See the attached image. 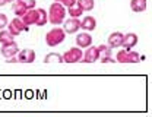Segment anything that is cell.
<instances>
[{
	"label": "cell",
	"mask_w": 152,
	"mask_h": 117,
	"mask_svg": "<svg viewBox=\"0 0 152 117\" xmlns=\"http://www.w3.org/2000/svg\"><path fill=\"white\" fill-rule=\"evenodd\" d=\"M76 3L79 4V7H80L83 12H89V10H92L94 6H95L94 0H76Z\"/></svg>",
	"instance_id": "16"
},
{
	"label": "cell",
	"mask_w": 152,
	"mask_h": 117,
	"mask_svg": "<svg viewBox=\"0 0 152 117\" xmlns=\"http://www.w3.org/2000/svg\"><path fill=\"white\" fill-rule=\"evenodd\" d=\"M96 60H99V54H98V48L95 45H89L86 47V51L83 53V57H82V61L85 63H94Z\"/></svg>",
	"instance_id": "8"
},
{
	"label": "cell",
	"mask_w": 152,
	"mask_h": 117,
	"mask_svg": "<svg viewBox=\"0 0 152 117\" xmlns=\"http://www.w3.org/2000/svg\"><path fill=\"white\" fill-rule=\"evenodd\" d=\"M44 61H45V63H61V61H63V57H61V54H58V53H48V54L44 57Z\"/></svg>",
	"instance_id": "18"
},
{
	"label": "cell",
	"mask_w": 152,
	"mask_h": 117,
	"mask_svg": "<svg viewBox=\"0 0 152 117\" xmlns=\"http://www.w3.org/2000/svg\"><path fill=\"white\" fill-rule=\"evenodd\" d=\"M37 18H38V9L37 7H34V9H28V10L20 16V19L23 20V23H26L28 26H29V25H35Z\"/></svg>",
	"instance_id": "11"
},
{
	"label": "cell",
	"mask_w": 152,
	"mask_h": 117,
	"mask_svg": "<svg viewBox=\"0 0 152 117\" xmlns=\"http://www.w3.org/2000/svg\"><path fill=\"white\" fill-rule=\"evenodd\" d=\"M98 48V54H99V58L101 57H110L111 56V47L107 44H101V45H98L96 47Z\"/></svg>",
	"instance_id": "20"
},
{
	"label": "cell",
	"mask_w": 152,
	"mask_h": 117,
	"mask_svg": "<svg viewBox=\"0 0 152 117\" xmlns=\"http://www.w3.org/2000/svg\"><path fill=\"white\" fill-rule=\"evenodd\" d=\"M13 41V35L6 31V29H0V44H7V42H12Z\"/></svg>",
	"instance_id": "21"
},
{
	"label": "cell",
	"mask_w": 152,
	"mask_h": 117,
	"mask_svg": "<svg viewBox=\"0 0 152 117\" xmlns=\"http://www.w3.org/2000/svg\"><path fill=\"white\" fill-rule=\"evenodd\" d=\"M130 9L136 13L145 12L146 10V0H132L130 1Z\"/></svg>",
	"instance_id": "15"
},
{
	"label": "cell",
	"mask_w": 152,
	"mask_h": 117,
	"mask_svg": "<svg viewBox=\"0 0 152 117\" xmlns=\"http://www.w3.org/2000/svg\"><path fill=\"white\" fill-rule=\"evenodd\" d=\"M80 28L82 29H85V31H94L95 28H96V19H95L94 16H85L83 19L80 20Z\"/></svg>",
	"instance_id": "14"
},
{
	"label": "cell",
	"mask_w": 152,
	"mask_h": 117,
	"mask_svg": "<svg viewBox=\"0 0 152 117\" xmlns=\"http://www.w3.org/2000/svg\"><path fill=\"white\" fill-rule=\"evenodd\" d=\"M6 1H7V3H12V1H15V0H6Z\"/></svg>",
	"instance_id": "29"
},
{
	"label": "cell",
	"mask_w": 152,
	"mask_h": 117,
	"mask_svg": "<svg viewBox=\"0 0 152 117\" xmlns=\"http://www.w3.org/2000/svg\"><path fill=\"white\" fill-rule=\"evenodd\" d=\"M136 44H137V35H136L134 32H129V34H126V35L123 37L121 47H123L124 50H132Z\"/></svg>",
	"instance_id": "13"
},
{
	"label": "cell",
	"mask_w": 152,
	"mask_h": 117,
	"mask_svg": "<svg viewBox=\"0 0 152 117\" xmlns=\"http://www.w3.org/2000/svg\"><path fill=\"white\" fill-rule=\"evenodd\" d=\"M123 37H124V34H121V32H118V31L111 32L110 37H108V45H110L111 48H118V47H121V44H123Z\"/></svg>",
	"instance_id": "12"
},
{
	"label": "cell",
	"mask_w": 152,
	"mask_h": 117,
	"mask_svg": "<svg viewBox=\"0 0 152 117\" xmlns=\"http://www.w3.org/2000/svg\"><path fill=\"white\" fill-rule=\"evenodd\" d=\"M64 38H66V32L63 28H58V26H54L45 34V42L48 47H56L58 44H61Z\"/></svg>",
	"instance_id": "2"
},
{
	"label": "cell",
	"mask_w": 152,
	"mask_h": 117,
	"mask_svg": "<svg viewBox=\"0 0 152 117\" xmlns=\"http://www.w3.org/2000/svg\"><path fill=\"white\" fill-rule=\"evenodd\" d=\"M127 56H129V50H118L117 51V57L115 60L120 61V63H127Z\"/></svg>",
	"instance_id": "22"
},
{
	"label": "cell",
	"mask_w": 152,
	"mask_h": 117,
	"mask_svg": "<svg viewBox=\"0 0 152 117\" xmlns=\"http://www.w3.org/2000/svg\"><path fill=\"white\" fill-rule=\"evenodd\" d=\"M6 61H7V63H16V61H18V58H16V56H13V57H9Z\"/></svg>",
	"instance_id": "27"
},
{
	"label": "cell",
	"mask_w": 152,
	"mask_h": 117,
	"mask_svg": "<svg viewBox=\"0 0 152 117\" xmlns=\"http://www.w3.org/2000/svg\"><path fill=\"white\" fill-rule=\"evenodd\" d=\"M47 16H48V22H50V23L60 25V23H63V20L66 18V7H64L63 4L54 1V3L50 6Z\"/></svg>",
	"instance_id": "1"
},
{
	"label": "cell",
	"mask_w": 152,
	"mask_h": 117,
	"mask_svg": "<svg viewBox=\"0 0 152 117\" xmlns=\"http://www.w3.org/2000/svg\"><path fill=\"white\" fill-rule=\"evenodd\" d=\"M18 61L19 63H32L35 60V51L31 48H23L18 51Z\"/></svg>",
	"instance_id": "9"
},
{
	"label": "cell",
	"mask_w": 152,
	"mask_h": 117,
	"mask_svg": "<svg viewBox=\"0 0 152 117\" xmlns=\"http://www.w3.org/2000/svg\"><path fill=\"white\" fill-rule=\"evenodd\" d=\"M140 61V56L139 53L129 50V56H127V63H139Z\"/></svg>",
	"instance_id": "23"
},
{
	"label": "cell",
	"mask_w": 152,
	"mask_h": 117,
	"mask_svg": "<svg viewBox=\"0 0 152 117\" xmlns=\"http://www.w3.org/2000/svg\"><path fill=\"white\" fill-rule=\"evenodd\" d=\"M4 4H7V1L6 0H0V6H4Z\"/></svg>",
	"instance_id": "28"
},
{
	"label": "cell",
	"mask_w": 152,
	"mask_h": 117,
	"mask_svg": "<svg viewBox=\"0 0 152 117\" xmlns=\"http://www.w3.org/2000/svg\"><path fill=\"white\" fill-rule=\"evenodd\" d=\"M0 51H1V54H3L4 57L9 58V57H13V56H16V54H18L19 47H18V44H16L15 41H12V42L3 44V45H1V48H0Z\"/></svg>",
	"instance_id": "7"
},
{
	"label": "cell",
	"mask_w": 152,
	"mask_h": 117,
	"mask_svg": "<svg viewBox=\"0 0 152 117\" xmlns=\"http://www.w3.org/2000/svg\"><path fill=\"white\" fill-rule=\"evenodd\" d=\"M35 6H37L35 0H15L13 1V13L20 18L28 9H34Z\"/></svg>",
	"instance_id": "3"
},
{
	"label": "cell",
	"mask_w": 152,
	"mask_h": 117,
	"mask_svg": "<svg viewBox=\"0 0 152 117\" xmlns=\"http://www.w3.org/2000/svg\"><path fill=\"white\" fill-rule=\"evenodd\" d=\"M57 3H60V4H63L64 7H70V6H73L76 3V0H54Z\"/></svg>",
	"instance_id": "25"
},
{
	"label": "cell",
	"mask_w": 152,
	"mask_h": 117,
	"mask_svg": "<svg viewBox=\"0 0 152 117\" xmlns=\"http://www.w3.org/2000/svg\"><path fill=\"white\" fill-rule=\"evenodd\" d=\"M69 9V12H66V13H69L70 15V18H80L82 16V13H83V10L79 7V4L75 3L73 6H70V7H67Z\"/></svg>",
	"instance_id": "19"
},
{
	"label": "cell",
	"mask_w": 152,
	"mask_h": 117,
	"mask_svg": "<svg viewBox=\"0 0 152 117\" xmlns=\"http://www.w3.org/2000/svg\"><path fill=\"white\" fill-rule=\"evenodd\" d=\"M76 44H77L79 48H86V47H89V45L92 44V37H91V34H89L88 31L77 34V35H76Z\"/></svg>",
	"instance_id": "10"
},
{
	"label": "cell",
	"mask_w": 152,
	"mask_h": 117,
	"mask_svg": "<svg viewBox=\"0 0 152 117\" xmlns=\"http://www.w3.org/2000/svg\"><path fill=\"white\" fill-rule=\"evenodd\" d=\"M47 20H48V16H47V12H45V9H38V18H37V22H35V25L37 26H42V25H45L47 23Z\"/></svg>",
	"instance_id": "17"
},
{
	"label": "cell",
	"mask_w": 152,
	"mask_h": 117,
	"mask_svg": "<svg viewBox=\"0 0 152 117\" xmlns=\"http://www.w3.org/2000/svg\"><path fill=\"white\" fill-rule=\"evenodd\" d=\"M61 57H63V61H66V63H76V61H82L83 53L79 47H72L64 54H61Z\"/></svg>",
	"instance_id": "5"
},
{
	"label": "cell",
	"mask_w": 152,
	"mask_h": 117,
	"mask_svg": "<svg viewBox=\"0 0 152 117\" xmlns=\"http://www.w3.org/2000/svg\"><path fill=\"white\" fill-rule=\"evenodd\" d=\"M9 20H7V16L4 13H0V29H4L7 26Z\"/></svg>",
	"instance_id": "24"
},
{
	"label": "cell",
	"mask_w": 152,
	"mask_h": 117,
	"mask_svg": "<svg viewBox=\"0 0 152 117\" xmlns=\"http://www.w3.org/2000/svg\"><path fill=\"white\" fill-rule=\"evenodd\" d=\"M28 29H29V26H28L26 23H23V20L20 19L19 16H16L10 23H7V31H9L13 37H18L22 31H28Z\"/></svg>",
	"instance_id": "4"
},
{
	"label": "cell",
	"mask_w": 152,
	"mask_h": 117,
	"mask_svg": "<svg viewBox=\"0 0 152 117\" xmlns=\"http://www.w3.org/2000/svg\"><path fill=\"white\" fill-rule=\"evenodd\" d=\"M101 61H102V63H114L115 60H113L111 56H110V57H101Z\"/></svg>",
	"instance_id": "26"
},
{
	"label": "cell",
	"mask_w": 152,
	"mask_h": 117,
	"mask_svg": "<svg viewBox=\"0 0 152 117\" xmlns=\"http://www.w3.org/2000/svg\"><path fill=\"white\" fill-rule=\"evenodd\" d=\"M63 29L66 34H75L80 29V20L79 18H70L67 20H63Z\"/></svg>",
	"instance_id": "6"
}]
</instances>
